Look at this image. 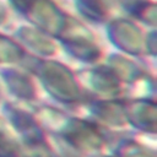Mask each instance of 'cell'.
I'll use <instances>...</instances> for the list:
<instances>
[{"instance_id":"cell-1","label":"cell","mask_w":157,"mask_h":157,"mask_svg":"<svg viewBox=\"0 0 157 157\" xmlns=\"http://www.w3.org/2000/svg\"><path fill=\"white\" fill-rule=\"evenodd\" d=\"M43 81L47 90L58 99L71 102L78 97V88L71 72L60 64L45 63L43 66Z\"/></svg>"},{"instance_id":"cell-2","label":"cell","mask_w":157,"mask_h":157,"mask_svg":"<svg viewBox=\"0 0 157 157\" xmlns=\"http://www.w3.org/2000/svg\"><path fill=\"white\" fill-rule=\"evenodd\" d=\"M64 137L67 144L77 150H96L103 144V137L98 129L83 120H70L64 130Z\"/></svg>"},{"instance_id":"cell-3","label":"cell","mask_w":157,"mask_h":157,"mask_svg":"<svg viewBox=\"0 0 157 157\" xmlns=\"http://www.w3.org/2000/svg\"><path fill=\"white\" fill-rule=\"evenodd\" d=\"M126 117L141 129L155 130L156 109L155 104L148 102H134L129 110H126Z\"/></svg>"},{"instance_id":"cell-4","label":"cell","mask_w":157,"mask_h":157,"mask_svg":"<svg viewBox=\"0 0 157 157\" xmlns=\"http://www.w3.org/2000/svg\"><path fill=\"white\" fill-rule=\"evenodd\" d=\"M115 32V43L124 48V50L136 53L141 48V33L130 23L126 22H117L115 27H113Z\"/></svg>"},{"instance_id":"cell-5","label":"cell","mask_w":157,"mask_h":157,"mask_svg":"<svg viewBox=\"0 0 157 157\" xmlns=\"http://www.w3.org/2000/svg\"><path fill=\"white\" fill-rule=\"evenodd\" d=\"M97 114L98 117L109 123V124H115V125H121L124 124V107L120 103L117 102H104L99 104L97 108Z\"/></svg>"},{"instance_id":"cell-6","label":"cell","mask_w":157,"mask_h":157,"mask_svg":"<svg viewBox=\"0 0 157 157\" xmlns=\"http://www.w3.org/2000/svg\"><path fill=\"white\" fill-rule=\"evenodd\" d=\"M93 86L97 91L104 92V93H114L118 90V82L115 80V76L110 71L98 70L93 72L92 76Z\"/></svg>"},{"instance_id":"cell-7","label":"cell","mask_w":157,"mask_h":157,"mask_svg":"<svg viewBox=\"0 0 157 157\" xmlns=\"http://www.w3.org/2000/svg\"><path fill=\"white\" fill-rule=\"evenodd\" d=\"M7 82H9L10 88H11L17 96H20V97L29 98V97H32L33 93H34V90H33L32 83L27 80V77L22 76L21 74L11 72V74H10V77L7 78Z\"/></svg>"},{"instance_id":"cell-8","label":"cell","mask_w":157,"mask_h":157,"mask_svg":"<svg viewBox=\"0 0 157 157\" xmlns=\"http://www.w3.org/2000/svg\"><path fill=\"white\" fill-rule=\"evenodd\" d=\"M22 55L21 49L9 38L0 36V61H15Z\"/></svg>"},{"instance_id":"cell-9","label":"cell","mask_w":157,"mask_h":157,"mask_svg":"<svg viewBox=\"0 0 157 157\" xmlns=\"http://www.w3.org/2000/svg\"><path fill=\"white\" fill-rule=\"evenodd\" d=\"M82 12L92 18H102L107 12V6L104 0H80Z\"/></svg>"},{"instance_id":"cell-10","label":"cell","mask_w":157,"mask_h":157,"mask_svg":"<svg viewBox=\"0 0 157 157\" xmlns=\"http://www.w3.org/2000/svg\"><path fill=\"white\" fill-rule=\"evenodd\" d=\"M0 157H18L17 146L11 141L0 137Z\"/></svg>"},{"instance_id":"cell-11","label":"cell","mask_w":157,"mask_h":157,"mask_svg":"<svg viewBox=\"0 0 157 157\" xmlns=\"http://www.w3.org/2000/svg\"><path fill=\"white\" fill-rule=\"evenodd\" d=\"M34 1H36V0H12V2H13L18 9H21L22 11H26V10L31 9V6H32V4H33Z\"/></svg>"},{"instance_id":"cell-12","label":"cell","mask_w":157,"mask_h":157,"mask_svg":"<svg viewBox=\"0 0 157 157\" xmlns=\"http://www.w3.org/2000/svg\"><path fill=\"white\" fill-rule=\"evenodd\" d=\"M5 18V7L2 5V2L0 1V22H2Z\"/></svg>"}]
</instances>
